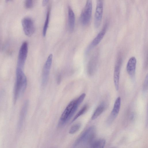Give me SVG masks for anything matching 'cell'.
I'll return each mask as SVG.
<instances>
[{"label": "cell", "instance_id": "17", "mask_svg": "<svg viewBox=\"0 0 148 148\" xmlns=\"http://www.w3.org/2000/svg\"><path fill=\"white\" fill-rule=\"evenodd\" d=\"M87 108V105H85L75 116L72 121V122H73L79 117L83 114L86 111Z\"/></svg>", "mask_w": 148, "mask_h": 148}, {"label": "cell", "instance_id": "10", "mask_svg": "<svg viewBox=\"0 0 148 148\" xmlns=\"http://www.w3.org/2000/svg\"><path fill=\"white\" fill-rule=\"evenodd\" d=\"M122 63V57L119 56L115 63L114 73V83L117 90L119 89L120 74Z\"/></svg>", "mask_w": 148, "mask_h": 148}, {"label": "cell", "instance_id": "3", "mask_svg": "<svg viewBox=\"0 0 148 148\" xmlns=\"http://www.w3.org/2000/svg\"><path fill=\"white\" fill-rule=\"evenodd\" d=\"M82 103L81 101L77 98L71 101L69 103L61 116L59 122V125H64L71 119Z\"/></svg>", "mask_w": 148, "mask_h": 148}, {"label": "cell", "instance_id": "7", "mask_svg": "<svg viewBox=\"0 0 148 148\" xmlns=\"http://www.w3.org/2000/svg\"><path fill=\"white\" fill-rule=\"evenodd\" d=\"M21 23L26 35L29 36L32 35L35 31L34 25L32 19L29 17H25L22 19Z\"/></svg>", "mask_w": 148, "mask_h": 148}, {"label": "cell", "instance_id": "12", "mask_svg": "<svg viewBox=\"0 0 148 148\" xmlns=\"http://www.w3.org/2000/svg\"><path fill=\"white\" fill-rule=\"evenodd\" d=\"M136 60L134 57H131L128 60L127 64L126 70L130 77L134 79L135 75Z\"/></svg>", "mask_w": 148, "mask_h": 148}, {"label": "cell", "instance_id": "14", "mask_svg": "<svg viewBox=\"0 0 148 148\" xmlns=\"http://www.w3.org/2000/svg\"><path fill=\"white\" fill-rule=\"evenodd\" d=\"M106 105L105 102H102L97 107L92 116V120L96 119L102 114L106 109Z\"/></svg>", "mask_w": 148, "mask_h": 148}, {"label": "cell", "instance_id": "13", "mask_svg": "<svg viewBox=\"0 0 148 148\" xmlns=\"http://www.w3.org/2000/svg\"><path fill=\"white\" fill-rule=\"evenodd\" d=\"M68 23L69 29L72 32L74 28L75 15L72 9L69 6L68 8Z\"/></svg>", "mask_w": 148, "mask_h": 148}, {"label": "cell", "instance_id": "16", "mask_svg": "<svg viewBox=\"0 0 148 148\" xmlns=\"http://www.w3.org/2000/svg\"><path fill=\"white\" fill-rule=\"evenodd\" d=\"M50 14V9H48L46 14V18L44 23L42 30V34L43 36H45L48 28L49 19Z\"/></svg>", "mask_w": 148, "mask_h": 148}, {"label": "cell", "instance_id": "6", "mask_svg": "<svg viewBox=\"0 0 148 148\" xmlns=\"http://www.w3.org/2000/svg\"><path fill=\"white\" fill-rule=\"evenodd\" d=\"M53 55L50 54L48 56L44 66L42 75V83L43 86L47 83L51 68Z\"/></svg>", "mask_w": 148, "mask_h": 148}, {"label": "cell", "instance_id": "5", "mask_svg": "<svg viewBox=\"0 0 148 148\" xmlns=\"http://www.w3.org/2000/svg\"><path fill=\"white\" fill-rule=\"evenodd\" d=\"M28 43L24 42L21 47L18 53L17 68L23 69L28 52Z\"/></svg>", "mask_w": 148, "mask_h": 148}, {"label": "cell", "instance_id": "4", "mask_svg": "<svg viewBox=\"0 0 148 148\" xmlns=\"http://www.w3.org/2000/svg\"><path fill=\"white\" fill-rule=\"evenodd\" d=\"M92 10V1L87 0L80 15V21L83 25H86L89 23L91 17Z\"/></svg>", "mask_w": 148, "mask_h": 148}, {"label": "cell", "instance_id": "21", "mask_svg": "<svg viewBox=\"0 0 148 148\" xmlns=\"http://www.w3.org/2000/svg\"><path fill=\"white\" fill-rule=\"evenodd\" d=\"M48 1H49L48 0H43L42 3V5L43 6L47 4Z\"/></svg>", "mask_w": 148, "mask_h": 148}, {"label": "cell", "instance_id": "20", "mask_svg": "<svg viewBox=\"0 0 148 148\" xmlns=\"http://www.w3.org/2000/svg\"><path fill=\"white\" fill-rule=\"evenodd\" d=\"M148 88V75H147L145 78L143 86V90L145 91L147 90Z\"/></svg>", "mask_w": 148, "mask_h": 148}, {"label": "cell", "instance_id": "11", "mask_svg": "<svg viewBox=\"0 0 148 148\" xmlns=\"http://www.w3.org/2000/svg\"><path fill=\"white\" fill-rule=\"evenodd\" d=\"M107 28V25L106 24L88 47L86 51V53L89 52L93 48L97 45L100 42L106 34Z\"/></svg>", "mask_w": 148, "mask_h": 148}, {"label": "cell", "instance_id": "8", "mask_svg": "<svg viewBox=\"0 0 148 148\" xmlns=\"http://www.w3.org/2000/svg\"><path fill=\"white\" fill-rule=\"evenodd\" d=\"M103 11V4L102 0L97 1L94 18V25L96 28L100 26Z\"/></svg>", "mask_w": 148, "mask_h": 148}, {"label": "cell", "instance_id": "18", "mask_svg": "<svg viewBox=\"0 0 148 148\" xmlns=\"http://www.w3.org/2000/svg\"><path fill=\"white\" fill-rule=\"evenodd\" d=\"M81 126V125L79 123H77L73 125L69 130V133L71 134L75 133L79 130Z\"/></svg>", "mask_w": 148, "mask_h": 148}, {"label": "cell", "instance_id": "19", "mask_svg": "<svg viewBox=\"0 0 148 148\" xmlns=\"http://www.w3.org/2000/svg\"><path fill=\"white\" fill-rule=\"evenodd\" d=\"M33 1L32 0H27L25 2V7L27 8H32L33 5Z\"/></svg>", "mask_w": 148, "mask_h": 148}, {"label": "cell", "instance_id": "2", "mask_svg": "<svg viewBox=\"0 0 148 148\" xmlns=\"http://www.w3.org/2000/svg\"><path fill=\"white\" fill-rule=\"evenodd\" d=\"M16 79L14 89V103H16L21 95L25 92L27 86L26 77L21 69L16 68Z\"/></svg>", "mask_w": 148, "mask_h": 148}, {"label": "cell", "instance_id": "1", "mask_svg": "<svg viewBox=\"0 0 148 148\" xmlns=\"http://www.w3.org/2000/svg\"><path fill=\"white\" fill-rule=\"evenodd\" d=\"M96 132L94 127H89L75 141L72 148H89L94 141Z\"/></svg>", "mask_w": 148, "mask_h": 148}, {"label": "cell", "instance_id": "15", "mask_svg": "<svg viewBox=\"0 0 148 148\" xmlns=\"http://www.w3.org/2000/svg\"><path fill=\"white\" fill-rule=\"evenodd\" d=\"M106 144L104 139L101 138L94 141L89 148H104Z\"/></svg>", "mask_w": 148, "mask_h": 148}, {"label": "cell", "instance_id": "9", "mask_svg": "<svg viewBox=\"0 0 148 148\" xmlns=\"http://www.w3.org/2000/svg\"><path fill=\"white\" fill-rule=\"evenodd\" d=\"M121 104V98L119 97L115 100L112 110L107 120L108 124H111L117 116L119 112Z\"/></svg>", "mask_w": 148, "mask_h": 148}]
</instances>
